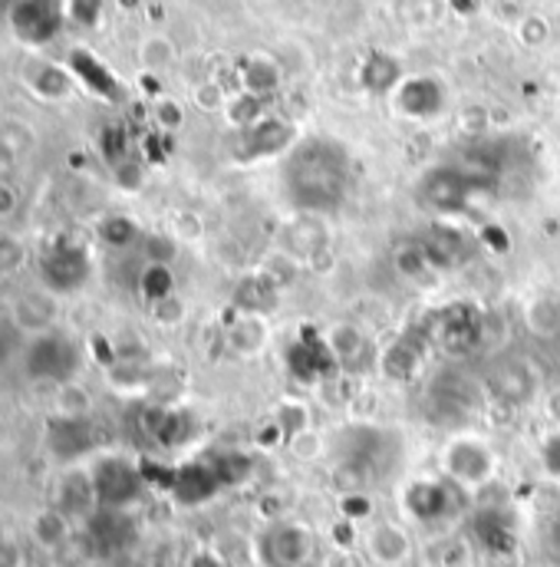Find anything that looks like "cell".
I'll return each mask as SVG.
<instances>
[{
	"instance_id": "1",
	"label": "cell",
	"mask_w": 560,
	"mask_h": 567,
	"mask_svg": "<svg viewBox=\"0 0 560 567\" xmlns=\"http://www.w3.org/2000/svg\"><path fill=\"white\" fill-rule=\"evenodd\" d=\"M283 185L290 202L307 215L340 208V202L350 192L346 148L333 140L300 142L283 165Z\"/></svg>"
},
{
	"instance_id": "2",
	"label": "cell",
	"mask_w": 560,
	"mask_h": 567,
	"mask_svg": "<svg viewBox=\"0 0 560 567\" xmlns=\"http://www.w3.org/2000/svg\"><path fill=\"white\" fill-rule=\"evenodd\" d=\"M422 330L428 343L438 347L445 357H471L485 340V313L471 300H452L445 307H435Z\"/></svg>"
},
{
	"instance_id": "3",
	"label": "cell",
	"mask_w": 560,
	"mask_h": 567,
	"mask_svg": "<svg viewBox=\"0 0 560 567\" xmlns=\"http://www.w3.org/2000/svg\"><path fill=\"white\" fill-rule=\"evenodd\" d=\"M80 367H83L80 347L56 330L30 337V343L23 350V373L37 383L70 386L73 377L80 373Z\"/></svg>"
},
{
	"instance_id": "4",
	"label": "cell",
	"mask_w": 560,
	"mask_h": 567,
	"mask_svg": "<svg viewBox=\"0 0 560 567\" xmlns=\"http://www.w3.org/2000/svg\"><path fill=\"white\" fill-rule=\"evenodd\" d=\"M37 271H40L43 290L73 293V290L86 287V281L93 278V261L83 245H76L70 238H56L40 251Z\"/></svg>"
},
{
	"instance_id": "5",
	"label": "cell",
	"mask_w": 560,
	"mask_h": 567,
	"mask_svg": "<svg viewBox=\"0 0 560 567\" xmlns=\"http://www.w3.org/2000/svg\"><path fill=\"white\" fill-rule=\"evenodd\" d=\"M478 188H481V182H475L462 165H435L422 175L419 202L435 215L448 218V215L468 212Z\"/></svg>"
},
{
	"instance_id": "6",
	"label": "cell",
	"mask_w": 560,
	"mask_h": 567,
	"mask_svg": "<svg viewBox=\"0 0 560 567\" xmlns=\"http://www.w3.org/2000/svg\"><path fill=\"white\" fill-rule=\"evenodd\" d=\"M90 478H93V492H96L100 508H110V512L129 508L145 488L142 468L136 462L123 458V455H103L90 468Z\"/></svg>"
},
{
	"instance_id": "7",
	"label": "cell",
	"mask_w": 560,
	"mask_h": 567,
	"mask_svg": "<svg viewBox=\"0 0 560 567\" xmlns=\"http://www.w3.org/2000/svg\"><path fill=\"white\" fill-rule=\"evenodd\" d=\"M287 370L297 383L317 386V383H326L340 370V360L326 337H320L313 327H303L300 337L287 350Z\"/></svg>"
},
{
	"instance_id": "8",
	"label": "cell",
	"mask_w": 560,
	"mask_h": 567,
	"mask_svg": "<svg viewBox=\"0 0 560 567\" xmlns=\"http://www.w3.org/2000/svg\"><path fill=\"white\" fill-rule=\"evenodd\" d=\"M66 23V7L60 0H17L10 7V30L17 40L30 47H43L56 40Z\"/></svg>"
},
{
	"instance_id": "9",
	"label": "cell",
	"mask_w": 560,
	"mask_h": 567,
	"mask_svg": "<svg viewBox=\"0 0 560 567\" xmlns=\"http://www.w3.org/2000/svg\"><path fill=\"white\" fill-rule=\"evenodd\" d=\"M96 423L90 416H66V413H56L46 420V449L56 462H80L86 455H93L96 449Z\"/></svg>"
},
{
	"instance_id": "10",
	"label": "cell",
	"mask_w": 560,
	"mask_h": 567,
	"mask_svg": "<svg viewBox=\"0 0 560 567\" xmlns=\"http://www.w3.org/2000/svg\"><path fill=\"white\" fill-rule=\"evenodd\" d=\"M445 475L448 482H455L458 488H475V485H485L495 472V458L488 452L485 442L478 439H455L448 449H445Z\"/></svg>"
},
{
	"instance_id": "11",
	"label": "cell",
	"mask_w": 560,
	"mask_h": 567,
	"mask_svg": "<svg viewBox=\"0 0 560 567\" xmlns=\"http://www.w3.org/2000/svg\"><path fill=\"white\" fill-rule=\"evenodd\" d=\"M458 498H462V488L455 482H416L406 492V508L413 518L435 525L458 512Z\"/></svg>"
},
{
	"instance_id": "12",
	"label": "cell",
	"mask_w": 560,
	"mask_h": 567,
	"mask_svg": "<svg viewBox=\"0 0 560 567\" xmlns=\"http://www.w3.org/2000/svg\"><path fill=\"white\" fill-rule=\"evenodd\" d=\"M265 565L303 567L313 555V535L297 522H280L265 535Z\"/></svg>"
},
{
	"instance_id": "13",
	"label": "cell",
	"mask_w": 560,
	"mask_h": 567,
	"mask_svg": "<svg viewBox=\"0 0 560 567\" xmlns=\"http://www.w3.org/2000/svg\"><path fill=\"white\" fill-rule=\"evenodd\" d=\"M428 347H432V343H428L425 330H409V333L396 337V340L386 347L383 360H380L383 377L393 380V383H409V380H416L422 373V363H425Z\"/></svg>"
},
{
	"instance_id": "14",
	"label": "cell",
	"mask_w": 560,
	"mask_h": 567,
	"mask_svg": "<svg viewBox=\"0 0 560 567\" xmlns=\"http://www.w3.org/2000/svg\"><path fill=\"white\" fill-rule=\"evenodd\" d=\"M293 140H297V133H293L290 123H283V120H255L241 133L238 158L255 162V158H265V155H278L287 145H293Z\"/></svg>"
},
{
	"instance_id": "15",
	"label": "cell",
	"mask_w": 560,
	"mask_h": 567,
	"mask_svg": "<svg viewBox=\"0 0 560 567\" xmlns=\"http://www.w3.org/2000/svg\"><path fill=\"white\" fill-rule=\"evenodd\" d=\"M535 373L525 360H498L491 370H488V390L508 403V406H521L535 396Z\"/></svg>"
},
{
	"instance_id": "16",
	"label": "cell",
	"mask_w": 560,
	"mask_h": 567,
	"mask_svg": "<svg viewBox=\"0 0 560 567\" xmlns=\"http://www.w3.org/2000/svg\"><path fill=\"white\" fill-rule=\"evenodd\" d=\"M428 403H432L435 420L458 423V420H468V413H471V406H475V393H471V386H468L458 373H442V377L432 383Z\"/></svg>"
},
{
	"instance_id": "17",
	"label": "cell",
	"mask_w": 560,
	"mask_h": 567,
	"mask_svg": "<svg viewBox=\"0 0 560 567\" xmlns=\"http://www.w3.org/2000/svg\"><path fill=\"white\" fill-rule=\"evenodd\" d=\"M366 555L373 565L403 567L413 555V542L406 528H400L396 522H380L366 532Z\"/></svg>"
},
{
	"instance_id": "18",
	"label": "cell",
	"mask_w": 560,
	"mask_h": 567,
	"mask_svg": "<svg viewBox=\"0 0 560 567\" xmlns=\"http://www.w3.org/2000/svg\"><path fill=\"white\" fill-rule=\"evenodd\" d=\"M419 248L438 271L462 268V265L468 261V255H471L468 238H465L458 228H452V225H435V228H428L425 238L419 241Z\"/></svg>"
},
{
	"instance_id": "19",
	"label": "cell",
	"mask_w": 560,
	"mask_h": 567,
	"mask_svg": "<svg viewBox=\"0 0 560 567\" xmlns=\"http://www.w3.org/2000/svg\"><path fill=\"white\" fill-rule=\"evenodd\" d=\"M70 76H76L90 93H96V96H103V100H110V103H120V100H123L120 80H116L113 70H110L103 60H96L90 50H73V53H70Z\"/></svg>"
},
{
	"instance_id": "20",
	"label": "cell",
	"mask_w": 560,
	"mask_h": 567,
	"mask_svg": "<svg viewBox=\"0 0 560 567\" xmlns=\"http://www.w3.org/2000/svg\"><path fill=\"white\" fill-rule=\"evenodd\" d=\"M396 106H400L406 116H413V120H432V116L442 113L445 93H442V86H438L435 80L416 76V80L400 83V90H396Z\"/></svg>"
},
{
	"instance_id": "21",
	"label": "cell",
	"mask_w": 560,
	"mask_h": 567,
	"mask_svg": "<svg viewBox=\"0 0 560 567\" xmlns=\"http://www.w3.org/2000/svg\"><path fill=\"white\" fill-rule=\"evenodd\" d=\"M218 488H221V482H218L211 462H188V465H178L172 475V495L178 502H188V505L211 498Z\"/></svg>"
},
{
	"instance_id": "22",
	"label": "cell",
	"mask_w": 560,
	"mask_h": 567,
	"mask_svg": "<svg viewBox=\"0 0 560 567\" xmlns=\"http://www.w3.org/2000/svg\"><path fill=\"white\" fill-rule=\"evenodd\" d=\"M56 508H60L70 522H76V518H93V515L100 512V502H96L90 472H70V475L63 478Z\"/></svg>"
},
{
	"instance_id": "23",
	"label": "cell",
	"mask_w": 560,
	"mask_h": 567,
	"mask_svg": "<svg viewBox=\"0 0 560 567\" xmlns=\"http://www.w3.org/2000/svg\"><path fill=\"white\" fill-rule=\"evenodd\" d=\"M50 320H53V300H50V290H33V293H23L13 300V327L27 337H37V333H46L50 330Z\"/></svg>"
},
{
	"instance_id": "24",
	"label": "cell",
	"mask_w": 560,
	"mask_h": 567,
	"mask_svg": "<svg viewBox=\"0 0 560 567\" xmlns=\"http://www.w3.org/2000/svg\"><path fill=\"white\" fill-rule=\"evenodd\" d=\"M235 307L241 310V313H271L274 307H278V287L268 281L265 275H258V278H245V281H238L235 287Z\"/></svg>"
},
{
	"instance_id": "25",
	"label": "cell",
	"mask_w": 560,
	"mask_h": 567,
	"mask_svg": "<svg viewBox=\"0 0 560 567\" xmlns=\"http://www.w3.org/2000/svg\"><path fill=\"white\" fill-rule=\"evenodd\" d=\"M403 83V70L393 56L386 53H373L363 66V86L370 93H390V90H400Z\"/></svg>"
},
{
	"instance_id": "26",
	"label": "cell",
	"mask_w": 560,
	"mask_h": 567,
	"mask_svg": "<svg viewBox=\"0 0 560 567\" xmlns=\"http://www.w3.org/2000/svg\"><path fill=\"white\" fill-rule=\"evenodd\" d=\"M191 432H195L191 413H178V410H162V413H155L152 435H155L162 445H182V442L191 439Z\"/></svg>"
},
{
	"instance_id": "27",
	"label": "cell",
	"mask_w": 560,
	"mask_h": 567,
	"mask_svg": "<svg viewBox=\"0 0 560 567\" xmlns=\"http://www.w3.org/2000/svg\"><path fill=\"white\" fill-rule=\"evenodd\" d=\"M70 518L60 512V508H46V512H40L37 515V522H33V538H37V545H43V548H60V545H66V538H70Z\"/></svg>"
},
{
	"instance_id": "28",
	"label": "cell",
	"mask_w": 560,
	"mask_h": 567,
	"mask_svg": "<svg viewBox=\"0 0 560 567\" xmlns=\"http://www.w3.org/2000/svg\"><path fill=\"white\" fill-rule=\"evenodd\" d=\"M139 293L148 303H162L168 297H175V275L168 271V265L152 261L139 278Z\"/></svg>"
},
{
	"instance_id": "29",
	"label": "cell",
	"mask_w": 560,
	"mask_h": 567,
	"mask_svg": "<svg viewBox=\"0 0 560 567\" xmlns=\"http://www.w3.org/2000/svg\"><path fill=\"white\" fill-rule=\"evenodd\" d=\"M100 238H103V245H110V248H129V245H136V238H139V225H136L133 218H126V215H110V218L100 225Z\"/></svg>"
},
{
	"instance_id": "30",
	"label": "cell",
	"mask_w": 560,
	"mask_h": 567,
	"mask_svg": "<svg viewBox=\"0 0 560 567\" xmlns=\"http://www.w3.org/2000/svg\"><path fill=\"white\" fill-rule=\"evenodd\" d=\"M208 462H211V468H215L221 485H235V482H241L251 472V462L241 452H218Z\"/></svg>"
},
{
	"instance_id": "31",
	"label": "cell",
	"mask_w": 560,
	"mask_h": 567,
	"mask_svg": "<svg viewBox=\"0 0 560 567\" xmlns=\"http://www.w3.org/2000/svg\"><path fill=\"white\" fill-rule=\"evenodd\" d=\"M326 340H330V347H333V353H336L340 363L356 360L360 350H363V337H360V330H353V327H336Z\"/></svg>"
},
{
	"instance_id": "32",
	"label": "cell",
	"mask_w": 560,
	"mask_h": 567,
	"mask_svg": "<svg viewBox=\"0 0 560 567\" xmlns=\"http://www.w3.org/2000/svg\"><path fill=\"white\" fill-rule=\"evenodd\" d=\"M396 265H400V271L409 278V281H422L425 275H432V271H438L428 258H425V251H422L419 245H409V248H403L400 255H396Z\"/></svg>"
},
{
	"instance_id": "33",
	"label": "cell",
	"mask_w": 560,
	"mask_h": 567,
	"mask_svg": "<svg viewBox=\"0 0 560 567\" xmlns=\"http://www.w3.org/2000/svg\"><path fill=\"white\" fill-rule=\"evenodd\" d=\"M70 73H63V70H56V66H43L30 83H33V90L40 93V96H66V90H70Z\"/></svg>"
},
{
	"instance_id": "34",
	"label": "cell",
	"mask_w": 560,
	"mask_h": 567,
	"mask_svg": "<svg viewBox=\"0 0 560 567\" xmlns=\"http://www.w3.org/2000/svg\"><path fill=\"white\" fill-rule=\"evenodd\" d=\"M103 13V0H70L66 3V17L76 20L80 27H96Z\"/></svg>"
},
{
	"instance_id": "35",
	"label": "cell",
	"mask_w": 560,
	"mask_h": 567,
	"mask_svg": "<svg viewBox=\"0 0 560 567\" xmlns=\"http://www.w3.org/2000/svg\"><path fill=\"white\" fill-rule=\"evenodd\" d=\"M248 86H251L255 93H268V90H274V86H278V70H274V66H268L265 60H258V63L251 66V73H248Z\"/></svg>"
},
{
	"instance_id": "36",
	"label": "cell",
	"mask_w": 560,
	"mask_h": 567,
	"mask_svg": "<svg viewBox=\"0 0 560 567\" xmlns=\"http://www.w3.org/2000/svg\"><path fill=\"white\" fill-rule=\"evenodd\" d=\"M23 265V248L13 238H0V275H10Z\"/></svg>"
},
{
	"instance_id": "37",
	"label": "cell",
	"mask_w": 560,
	"mask_h": 567,
	"mask_svg": "<svg viewBox=\"0 0 560 567\" xmlns=\"http://www.w3.org/2000/svg\"><path fill=\"white\" fill-rule=\"evenodd\" d=\"M103 155H106L110 162L126 158V133H123L120 126H110V130L103 133Z\"/></svg>"
},
{
	"instance_id": "38",
	"label": "cell",
	"mask_w": 560,
	"mask_h": 567,
	"mask_svg": "<svg viewBox=\"0 0 560 567\" xmlns=\"http://www.w3.org/2000/svg\"><path fill=\"white\" fill-rule=\"evenodd\" d=\"M373 512V502H370V495H346L343 498V515H346V522H360V518H366Z\"/></svg>"
},
{
	"instance_id": "39",
	"label": "cell",
	"mask_w": 560,
	"mask_h": 567,
	"mask_svg": "<svg viewBox=\"0 0 560 567\" xmlns=\"http://www.w3.org/2000/svg\"><path fill=\"white\" fill-rule=\"evenodd\" d=\"M545 462H548L551 475H558L560 478V435H551V439L545 442Z\"/></svg>"
},
{
	"instance_id": "40",
	"label": "cell",
	"mask_w": 560,
	"mask_h": 567,
	"mask_svg": "<svg viewBox=\"0 0 560 567\" xmlns=\"http://www.w3.org/2000/svg\"><path fill=\"white\" fill-rule=\"evenodd\" d=\"M13 205H17V195L7 185H0V215H10Z\"/></svg>"
},
{
	"instance_id": "41",
	"label": "cell",
	"mask_w": 560,
	"mask_h": 567,
	"mask_svg": "<svg viewBox=\"0 0 560 567\" xmlns=\"http://www.w3.org/2000/svg\"><path fill=\"white\" fill-rule=\"evenodd\" d=\"M191 567H221V558H218V555H211V551H201V555H195Z\"/></svg>"
},
{
	"instance_id": "42",
	"label": "cell",
	"mask_w": 560,
	"mask_h": 567,
	"mask_svg": "<svg viewBox=\"0 0 560 567\" xmlns=\"http://www.w3.org/2000/svg\"><path fill=\"white\" fill-rule=\"evenodd\" d=\"M3 545H7V542H3V525H0V548H3Z\"/></svg>"
}]
</instances>
